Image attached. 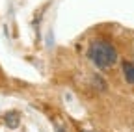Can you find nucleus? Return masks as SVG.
<instances>
[{
    "mask_svg": "<svg viewBox=\"0 0 134 132\" xmlns=\"http://www.w3.org/2000/svg\"><path fill=\"white\" fill-rule=\"evenodd\" d=\"M88 58L90 61L95 65L97 69L100 71H110L114 65L117 63V48L106 41V39H93L90 43V48H88Z\"/></svg>",
    "mask_w": 134,
    "mask_h": 132,
    "instance_id": "obj_1",
    "label": "nucleus"
},
{
    "mask_svg": "<svg viewBox=\"0 0 134 132\" xmlns=\"http://www.w3.org/2000/svg\"><path fill=\"white\" fill-rule=\"evenodd\" d=\"M121 71H123V78L129 86H134V61L125 60L121 63Z\"/></svg>",
    "mask_w": 134,
    "mask_h": 132,
    "instance_id": "obj_2",
    "label": "nucleus"
},
{
    "mask_svg": "<svg viewBox=\"0 0 134 132\" xmlns=\"http://www.w3.org/2000/svg\"><path fill=\"white\" fill-rule=\"evenodd\" d=\"M4 123H6L8 128H17L19 123H21V115L17 113V112H8L4 115Z\"/></svg>",
    "mask_w": 134,
    "mask_h": 132,
    "instance_id": "obj_3",
    "label": "nucleus"
},
{
    "mask_svg": "<svg viewBox=\"0 0 134 132\" xmlns=\"http://www.w3.org/2000/svg\"><path fill=\"white\" fill-rule=\"evenodd\" d=\"M86 132H97V130H86Z\"/></svg>",
    "mask_w": 134,
    "mask_h": 132,
    "instance_id": "obj_4",
    "label": "nucleus"
}]
</instances>
